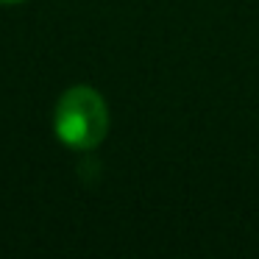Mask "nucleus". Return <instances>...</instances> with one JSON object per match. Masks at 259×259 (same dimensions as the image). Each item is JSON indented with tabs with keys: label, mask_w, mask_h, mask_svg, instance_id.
<instances>
[{
	"label": "nucleus",
	"mask_w": 259,
	"mask_h": 259,
	"mask_svg": "<svg viewBox=\"0 0 259 259\" xmlns=\"http://www.w3.org/2000/svg\"><path fill=\"white\" fill-rule=\"evenodd\" d=\"M53 131L73 151H92L109 131V109L92 87H70L53 109Z\"/></svg>",
	"instance_id": "1"
},
{
	"label": "nucleus",
	"mask_w": 259,
	"mask_h": 259,
	"mask_svg": "<svg viewBox=\"0 0 259 259\" xmlns=\"http://www.w3.org/2000/svg\"><path fill=\"white\" fill-rule=\"evenodd\" d=\"M0 3H25V0H0Z\"/></svg>",
	"instance_id": "2"
}]
</instances>
